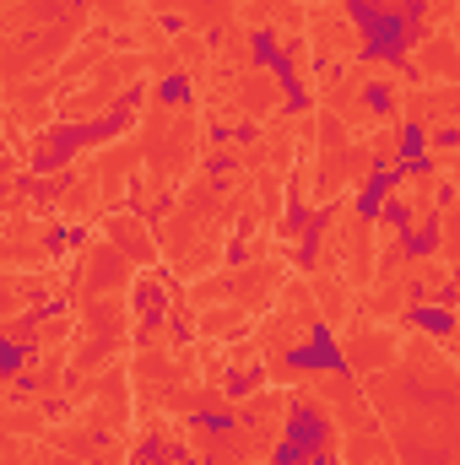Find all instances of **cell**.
Listing matches in <instances>:
<instances>
[{
    "mask_svg": "<svg viewBox=\"0 0 460 465\" xmlns=\"http://www.w3.org/2000/svg\"><path fill=\"white\" fill-rule=\"evenodd\" d=\"M390 5H395V0H346V22H352L357 33H368V27H374Z\"/></svg>",
    "mask_w": 460,
    "mask_h": 465,
    "instance_id": "14",
    "label": "cell"
},
{
    "mask_svg": "<svg viewBox=\"0 0 460 465\" xmlns=\"http://www.w3.org/2000/svg\"><path fill=\"white\" fill-rule=\"evenodd\" d=\"M282 362H287L293 373H342L346 379V351H342L336 331H331L325 320H309L304 341H293V347L282 351Z\"/></svg>",
    "mask_w": 460,
    "mask_h": 465,
    "instance_id": "1",
    "label": "cell"
},
{
    "mask_svg": "<svg viewBox=\"0 0 460 465\" xmlns=\"http://www.w3.org/2000/svg\"><path fill=\"white\" fill-rule=\"evenodd\" d=\"M244 260H249V243H244V238H233L228 249H223V265H244Z\"/></svg>",
    "mask_w": 460,
    "mask_h": 465,
    "instance_id": "19",
    "label": "cell"
},
{
    "mask_svg": "<svg viewBox=\"0 0 460 465\" xmlns=\"http://www.w3.org/2000/svg\"><path fill=\"white\" fill-rule=\"evenodd\" d=\"M82 465H93V460H82Z\"/></svg>",
    "mask_w": 460,
    "mask_h": 465,
    "instance_id": "21",
    "label": "cell"
},
{
    "mask_svg": "<svg viewBox=\"0 0 460 465\" xmlns=\"http://www.w3.org/2000/svg\"><path fill=\"white\" fill-rule=\"evenodd\" d=\"M282 439H293V444H304V450H325V444H331V417L320 411V401L293 395V401H287V417H282Z\"/></svg>",
    "mask_w": 460,
    "mask_h": 465,
    "instance_id": "3",
    "label": "cell"
},
{
    "mask_svg": "<svg viewBox=\"0 0 460 465\" xmlns=\"http://www.w3.org/2000/svg\"><path fill=\"white\" fill-rule=\"evenodd\" d=\"M260 384H265V368H260V362H249V368H228V379H223V395H228V401H249Z\"/></svg>",
    "mask_w": 460,
    "mask_h": 465,
    "instance_id": "9",
    "label": "cell"
},
{
    "mask_svg": "<svg viewBox=\"0 0 460 465\" xmlns=\"http://www.w3.org/2000/svg\"><path fill=\"white\" fill-rule=\"evenodd\" d=\"M82 238H87L82 228H55L49 238H44V249H49V254H60V249H76Z\"/></svg>",
    "mask_w": 460,
    "mask_h": 465,
    "instance_id": "17",
    "label": "cell"
},
{
    "mask_svg": "<svg viewBox=\"0 0 460 465\" xmlns=\"http://www.w3.org/2000/svg\"><path fill=\"white\" fill-rule=\"evenodd\" d=\"M439 243H445V217H439V212H428L417 228H406L401 238H395V254H401V260H434V254H439Z\"/></svg>",
    "mask_w": 460,
    "mask_h": 465,
    "instance_id": "5",
    "label": "cell"
},
{
    "mask_svg": "<svg viewBox=\"0 0 460 465\" xmlns=\"http://www.w3.org/2000/svg\"><path fill=\"white\" fill-rule=\"evenodd\" d=\"M190 422H195L201 433H212V439H228L244 417H238V411H228V406H217V411H212V406H201V411H190Z\"/></svg>",
    "mask_w": 460,
    "mask_h": 465,
    "instance_id": "10",
    "label": "cell"
},
{
    "mask_svg": "<svg viewBox=\"0 0 460 465\" xmlns=\"http://www.w3.org/2000/svg\"><path fill=\"white\" fill-rule=\"evenodd\" d=\"M33 362V347L22 341V331H5L0 336V373H22Z\"/></svg>",
    "mask_w": 460,
    "mask_h": 465,
    "instance_id": "13",
    "label": "cell"
},
{
    "mask_svg": "<svg viewBox=\"0 0 460 465\" xmlns=\"http://www.w3.org/2000/svg\"><path fill=\"white\" fill-rule=\"evenodd\" d=\"M309 465H342V455L325 444V450H309Z\"/></svg>",
    "mask_w": 460,
    "mask_h": 465,
    "instance_id": "20",
    "label": "cell"
},
{
    "mask_svg": "<svg viewBox=\"0 0 460 465\" xmlns=\"http://www.w3.org/2000/svg\"><path fill=\"white\" fill-rule=\"evenodd\" d=\"M455 368H460V357H455Z\"/></svg>",
    "mask_w": 460,
    "mask_h": 465,
    "instance_id": "23",
    "label": "cell"
},
{
    "mask_svg": "<svg viewBox=\"0 0 460 465\" xmlns=\"http://www.w3.org/2000/svg\"><path fill=\"white\" fill-rule=\"evenodd\" d=\"M82 146H98V124H55L49 135H38V146H33V173L44 179V173H60Z\"/></svg>",
    "mask_w": 460,
    "mask_h": 465,
    "instance_id": "2",
    "label": "cell"
},
{
    "mask_svg": "<svg viewBox=\"0 0 460 465\" xmlns=\"http://www.w3.org/2000/svg\"><path fill=\"white\" fill-rule=\"evenodd\" d=\"M428 146H434V130H428L423 119H406L401 135H395V157H417V152H428Z\"/></svg>",
    "mask_w": 460,
    "mask_h": 465,
    "instance_id": "12",
    "label": "cell"
},
{
    "mask_svg": "<svg viewBox=\"0 0 460 465\" xmlns=\"http://www.w3.org/2000/svg\"><path fill=\"white\" fill-rule=\"evenodd\" d=\"M298 465H309V460H298Z\"/></svg>",
    "mask_w": 460,
    "mask_h": 465,
    "instance_id": "22",
    "label": "cell"
},
{
    "mask_svg": "<svg viewBox=\"0 0 460 465\" xmlns=\"http://www.w3.org/2000/svg\"><path fill=\"white\" fill-rule=\"evenodd\" d=\"M157 98H163L168 109H190V104H195V82H190L185 71H168V76L157 82Z\"/></svg>",
    "mask_w": 460,
    "mask_h": 465,
    "instance_id": "11",
    "label": "cell"
},
{
    "mask_svg": "<svg viewBox=\"0 0 460 465\" xmlns=\"http://www.w3.org/2000/svg\"><path fill=\"white\" fill-rule=\"evenodd\" d=\"M406 320H412L423 336H434V341H450V336H455V314H450L445 303H434V298H428V303H412Z\"/></svg>",
    "mask_w": 460,
    "mask_h": 465,
    "instance_id": "6",
    "label": "cell"
},
{
    "mask_svg": "<svg viewBox=\"0 0 460 465\" xmlns=\"http://www.w3.org/2000/svg\"><path fill=\"white\" fill-rule=\"evenodd\" d=\"M363 104H368V114H395V93H390V87H385V82H368V87H363Z\"/></svg>",
    "mask_w": 460,
    "mask_h": 465,
    "instance_id": "16",
    "label": "cell"
},
{
    "mask_svg": "<svg viewBox=\"0 0 460 465\" xmlns=\"http://www.w3.org/2000/svg\"><path fill=\"white\" fill-rule=\"evenodd\" d=\"M434 146L455 152V146H460V124H439V130H434Z\"/></svg>",
    "mask_w": 460,
    "mask_h": 465,
    "instance_id": "18",
    "label": "cell"
},
{
    "mask_svg": "<svg viewBox=\"0 0 460 465\" xmlns=\"http://www.w3.org/2000/svg\"><path fill=\"white\" fill-rule=\"evenodd\" d=\"M379 223H385V228L395 232V238H401L406 228H417V212H412V201H401V195H390V201H385V217H379Z\"/></svg>",
    "mask_w": 460,
    "mask_h": 465,
    "instance_id": "15",
    "label": "cell"
},
{
    "mask_svg": "<svg viewBox=\"0 0 460 465\" xmlns=\"http://www.w3.org/2000/svg\"><path fill=\"white\" fill-rule=\"evenodd\" d=\"M130 309H135V320H141V325H163V320L174 314V298H168V287H163V282L135 276V282H130Z\"/></svg>",
    "mask_w": 460,
    "mask_h": 465,
    "instance_id": "4",
    "label": "cell"
},
{
    "mask_svg": "<svg viewBox=\"0 0 460 465\" xmlns=\"http://www.w3.org/2000/svg\"><path fill=\"white\" fill-rule=\"evenodd\" d=\"M190 450H179V444H168L163 433H146L141 439V450L130 455V465H174V460H185Z\"/></svg>",
    "mask_w": 460,
    "mask_h": 465,
    "instance_id": "8",
    "label": "cell"
},
{
    "mask_svg": "<svg viewBox=\"0 0 460 465\" xmlns=\"http://www.w3.org/2000/svg\"><path fill=\"white\" fill-rule=\"evenodd\" d=\"M249 54H255L260 71H276V65L287 60V44L276 38V27H255V33H249Z\"/></svg>",
    "mask_w": 460,
    "mask_h": 465,
    "instance_id": "7",
    "label": "cell"
}]
</instances>
